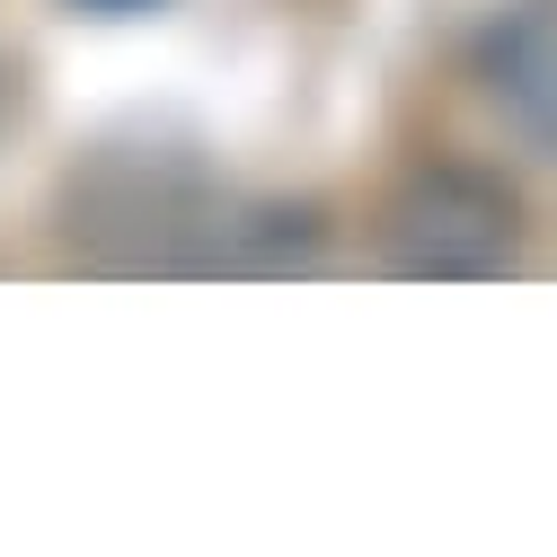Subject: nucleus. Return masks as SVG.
I'll return each mask as SVG.
<instances>
[{"instance_id":"obj_1","label":"nucleus","mask_w":557,"mask_h":557,"mask_svg":"<svg viewBox=\"0 0 557 557\" xmlns=\"http://www.w3.org/2000/svg\"><path fill=\"white\" fill-rule=\"evenodd\" d=\"M231 195L177 151H98L62 177L53 239L89 274H213Z\"/></svg>"},{"instance_id":"obj_2","label":"nucleus","mask_w":557,"mask_h":557,"mask_svg":"<svg viewBox=\"0 0 557 557\" xmlns=\"http://www.w3.org/2000/svg\"><path fill=\"white\" fill-rule=\"evenodd\" d=\"M522 257V195L478 160H425L381 203V265L407 284H496Z\"/></svg>"},{"instance_id":"obj_3","label":"nucleus","mask_w":557,"mask_h":557,"mask_svg":"<svg viewBox=\"0 0 557 557\" xmlns=\"http://www.w3.org/2000/svg\"><path fill=\"white\" fill-rule=\"evenodd\" d=\"M478 81L540 151H557V10H513L478 45Z\"/></svg>"},{"instance_id":"obj_4","label":"nucleus","mask_w":557,"mask_h":557,"mask_svg":"<svg viewBox=\"0 0 557 557\" xmlns=\"http://www.w3.org/2000/svg\"><path fill=\"white\" fill-rule=\"evenodd\" d=\"M327 248V222L310 203H231L213 274H310Z\"/></svg>"},{"instance_id":"obj_5","label":"nucleus","mask_w":557,"mask_h":557,"mask_svg":"<svg viewBox=\"0 0 557 557\" xmlns=\"http://www.w3.org/2000/svg\"><path fill=\"white\" fill-rule=\"evenodd\" d=\"M10 124H18V72L0 62V133H10Z\"/></svg>"},{"instance_id":"obj_6","label":"nucleus","mask_w":557,"mask_h":557,"mask_svg":"<svg viewBox=\"0 0 557 557\" xmlns=\"http://www.w3.org/2000/svg\"><path fill=\"white\" fill-rule=\"evenodd\" d=\"M89 10H107V18H133V10H151V0H89Z\"/></svg>"}]
</instances>
